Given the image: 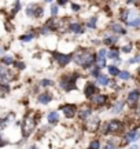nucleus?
I'll list each match as a JSON object with an SVG mask.
<instances>
[{"mask_svg": "<svg viewBox=\"0 0 140 149\" xmlns=\"http://www.w3.org/2000/svg\"><path fill=\"white\" fill-rule=\"evenodd\" d=\"M44 1H47V3H49V1H52V0H44Z\"/></svg>", "mask_w": 140, "mask_h": 149, "instance_id": "obj_39", "label": "nucleus"}, {"mask_svg": "<svg viewBox=\"0 0 140 149\" xmlns=\"http://www.w3.org/2000/svg\"><path fill=\"white\" fill-rule=\"evenodd\" d=\"M130 1H135V0H128V3H130Z\"/></svg>", "mask_w": 140, "mask_h": 149, "instance_id": "obj_40", "label": "nucleus"}, {"mask_svg": "<svg viewBox=\"0 0 140 149\" xmlns=\"http://www.w3.org/2000/svg\"><path fill=\"white\" fill-rule=\"evenodd\" d=\"M51 100H52V95L49 94V93H44V94H41V95L38 97V102L40 104H49L51 102Z\"/></svg>", "mask_w": 140, "mask_h": 149, "instance_id": "obj_8", "label": "nucleus"}, {"mask_svg": "<svg viewBox=\"0 0 140 149\" xmlns=\"http://www.w3.org/2000/svg\"><path fill=\"white\" fill-rule=\"evenodd\" d=\"M75 64L80 65V66H84V68H89L93 62H95V55L91 54L89 51L86 50H78L77 53L74 54V58Z\"/></svg>", "mask_w": 140, "mask_h": 149, "instance_id": "obj_1", "label": "nucleus"}, {"mask_svg": "<svg viewBox=\"0 0 140 149\" xmlns=\"http://www.w3.org/2000/svg\"><path fill=\"white\" fill-rule=\"evenodd\" d=\"M92 74H93V76H99V74H100V66H97V68H95V70H92Z\"/></svg>", "mask_w": 140, "mask_h": 149, "instance_id": "obj_30", "label": "nucleus"}, {"mask_svg": "<svg viewBox=\"0 0 140 149\" xmlns=\"http://www.w3.org/2000/svg\"><path fill=\"white\" fill-rule=\"evenodd\" d=\"M16 66V68H22V69H23V68H25V65L23 64H21V62H15V64H14Z\"/></svg>", "mask_w": 140, "mask_h": 149, "instance_id": "obj_31", "label": "nucleus"}, {"mask_svg": "<svg viewBox=\"0 0 140 149\" xmlns=\"http://www.w3.org/2000/svg\"><path fill=\"white\" fill-rule=\"evenodd\" d=\"M3 64L5 65H11V64H14V58L12 57H10V55H7V57H3Z\"/></svg>", "mask_w": 140, "mask_h": 149, "instance_id": "obj_20", "label": "nucleus"}, {"mask_svg": "<svg viewBox=\"0 0 140 149\" xmlns=\"http://www.w3.org/2000/svg\"><path fill=\"white\" fill-rule=\"evenodd\" d=\"M33 37H34V35H33V33H29V35L21 36V40L22 42H30V40H33Z\"/></svg>", "mask_w": 140, "mask_h": 149, "instance_id": "obj_21", "label": "nucleus"}, {"mask_svg": "<svg viewBox=\"0 0 140 149\" xmlns=\"http://www.w3.org/2000/svg\"><path fill=\"white\" fill-rule=\"evenodd\" d=\"M103 149H115V148H114V145H106Z\"/></svg>", "mask_w": 140, "mask_h": 149, "instance_id": "obj_36", "label": "nucleus"}, {"mask_svg": "<svg viewBox=\"0 0 140 149\" xmlns=\"http://www.w3.org/2000/svg\"><path fill=\"white\" fill-rule=\"evenodd\" d=\"M107 55H108V58H111V59H118L119 53L117 51V50H111V51H108L107 53Z\"/></svg>", "mask_w": 140, "mask_h": 149, "instance_id": "obj_19", "label": "nucleus"}, {"mask_svg": "<svg viewBox=\"0 0 140 149\" xmlns=\"http://www.w3.org/2000/svg\"><path fill=\"white\" fill-rule=\"evenodd\" d=\"M97 62H99V66H100V68H103V66L106 65V59H104V57H99Z\"/></svg>", "mask_w": 140, "mask_h": 149, "instance_id": "obj_27", "label": "nucleus"}, {"mask_svg": "<svg viewBox=\"0 0 140 149\" xmlns=\"http://www.w3.org/2000/svg\"><path fill=\"white\" fill-rule=\"evenodd\" d=\"M122 107H124V102H118V104L115 105V108H114V112L117 113L118 111H121V109H122Z\"/></svg>", "mask_w": 140, "mask_h": 149, "instance_id": "obj_28", "label": "nucleus"}, {"mask_svg": "<svg viewBox=\"0 0 140 149\" xmlns=\"http://www.w3.org/2000/svg\"><path fill=\"white\" fill-rule=\"evenodd\" d=\"M117 42V37H107V39H104V44H113V43Z\"/></svg>", "mask_w": 140, "mask_h": 149, "instance_id": "obj_26", "label": "nucleus"}, {"mask_svg": "<svg viewBox=\"0 0 140 149\" xmlns=\"http://www.w3.org/2000/svg\"><path fill=\"white\" fill-rule=\"evenodd\" d=\"M96 79H97V83L102 84V86H107L108 83H110V80H108L107 76H103V74H99Z\"/></svg>", "mask_w": 140, "mask_h": 149, "instance_id": "obj_12", "label": "nucleus"}, {"mask_svg": "<svg viewBox=\"0 0 140 149\" xmlns=\"http://www.w3.org/2000/svg\"><path fill=\"white\" fill-rule=\"evenodd\" d=\"M108 73L111 74V76H118L119 74V70H118V68L117 66H108Z\"/></svg>", "mask_w": 140, "mask_h": 149, "instance_id": "obj_18", "label": "nucleus"}, {"mask_svg": "<svg viewBox=\"0 0 140 149\" xmlns=\"http://www.w3.org/2000/svg\"><path fill=\"white\" fill-rule=\"evenodd\" d=\"M128 24H129V26H139L140 25V17L132 15V19L128 21Z\"/></svg>", "mask_w": 140, "mask_h": 149, "instance_id": "obj_14", "label": "nucleus"}, {"mask_svg": "<svg viewBox=\"0 0 140 149\" xmlns=\"http://www.w3.org/2000/svg\"><path fill=\"white\" fill-rule=\"evenodd\" d=\"M78 116H80L81 119H88V117L91 116V109H84V111H81L80 113H78Z\"/></svg>", "mask_w": 140, "mask_h": 149, "instance_id": "obj_16", "label": "nucleus"}, {"mask_svg": "<svg viewBox=\"0 0 140 149\" xmlns=\"http://www.w3.org/2000/svg\"><path fill=\"white\" fill-rule=\"evenodd\" d=\"M106 50H100V51H99V57H104V55H106Z\"/></svg>", "mask_w": 140, "mask_h": 149, "instance_id": "obj_32", "label": "nucleus"}, {"mask_svg": "<svg viewBox=\"0 0 140 149\" xmlns=\"http://www.w3.org/2000/svg\"><path fill=\"white\" fill-rule=\"evenodd\" d=\"M70 31L74 33H81L82 32V28H81L80 24H71V25H70Z\"/></svg>", "mask_w": 140, "mask_h": 149, "instance_id": "obj_15", "label": "nucleus"}, {"mask_svg": "<svg viewBox=\"0 0 140 149\" xmlns=\"http://www.w3.org/2000/svg\"><path fill=\"white\" fill-rule=\"evenodd\" d=\"M58 120H59V113H58V112H51L48 115V122L51 123V124L56 123Z\"/></svg>", "mask_w": 140, "mask_h": 149, "instance_id": "obj_10", "label": "nucleus"}, {"mask_svg": "<svg viewBox=\"0 0 140 149\" xmlns=\"http://www.w3.org/2000/svg\"><path fill=\"white\" fill-rule=\"evenodd\" d=\"M96 87L92 84V83H88V84L85 86V95L86 97H89V98H92V97L96 94Z\"/></svg>", "mask_w": 140, "mask_h": 149, "instance_id": "obj_6", "label": "nucleus"}, {"mask_svg": "<svg viewBox=\"0 0 140 149\" xmlns=\"http://www.w3.org/2000/svg\"><path fill=\"white\" fill-rule=\"evenodd\" d=\"M130 149H139V146H137V145H132V146H130Z\"/></svg>", "mask_w": 140, "mask_h": 149, "instance_id": "obj_37", "label": "nucleus"}, {"mask_svg": "<svg viewBox=\"0 0 140 149\" xmlns=\"http://www.w3.org/2000/svg\"><path fill=\"white\" fill-rule=\"evenodd\" d=\"M139 97H140V91H137V90L130 91L129 95H128V102L129 104H136L137 100H139Z\"/></svg>", "mask_w": 140, "mask_h": 149, "instance_id": "obj_7", "label": "nucleus"}, {"mask_svg": "<svg viewBox=\"0 0 140 149\" xmlns=\"http://www.w3.org/2000/svg\"><path fill=\"white\" fill-rule=\"evenodd\" d=\"M89 149H100V142L99 141H92L89 144Z\"/></svg>", "mask_w": 140, "mask_h": 149, "instance_id": "obj_23", "label": "nucleus"}, {"mask_svg": "<svg viewBox=\"0 0 140 149\" xmlns=\"http://www.w3.org/2000/svg\"><path fill=\"white\" fill-rule=\"evenodd\" d=\"M71 8H73V10H74V11H78V10H80V6L73 4V6H71Z\"/></svg>", "mask_w": 140, "mask_h": 149, "instance_id": "obj_35", "label": "nucleus"}, {"mask_svg": "<svg viewBox=\"0 0 140 149\" xmlns=\"http://www.w3.org/2000/svg\"><path fill=\"white\" fill-rule=\"evenodd\" d=\"M140 135L137 131H130L128 135H126V142H132V141H136V139L139 138Z\"/></svg>", "mask_w": 140, "mask_h": 149, "instance_id": "obj_11", "label": "nucleus"}, {"mask_svg": "<svg viewBox=\"0 0 140 149\" xmlns=\"http://www.w3.org/2000/svg\"><path fill=\"white\" fill-rule=\"evenodd\" d=\"M129 15H130L129 11H128V10H124V11H122V14H121V19H122V21H128Z\"/></svg>", "mask_w": 140, "mask_h": 149, "instance_id": "obj_24", "label": "nucleus"}, {"mask_svg": "<svg viewBox=\"0 0 140 149\" xmlns=\"http://www.w3.org/2000/svg\"><path fill=\"white\" fill-rule=\"evenodd\" d=\"M66 3H67V0H58V4H60V6H65Z\"/></svg>", "mask_w": 140, "mask_h": 149, "instance_id": "obj_34", "label": "nucleus"}, {"mask_svg": "<svg viewBox=\"0 0 140 149\" xmlns=\"http://www.w3.org/2000/svg\"><path fill=\"white\" fill-rule=\"evenodd\" d=\"M51 14H52V15H56V14H58V7H56V6H52V7H51Z\"/></svg>", "mask_w": 140, "mask_h": 149, "instance_id": "obj_29", "label": "nucleus"}, {"mask_svg": "<svg viewBox=\"0 0 140 149\" xmlns=\"http://www.w3.org/2000/svg\"><path fill=\"white\" fill-rule=\"evenodd\" d=\"M60 86H62V88L66 91H70V90H74L75 88V76L74 77H71V79H63L60 81Z\"/></svg>", "mask_w": 140, "mask_h": 149, "instance_id": "obj_3", "label": "nucleus"}, {"mask_svg": "<svg viewBox=\"0 0 140 149\" xmlns=\"http://www.w3.org/2000/svg\"><path fill=\"white\" fill-rule=\"evenodd\" d=\"M122 51H124V53H129V51H130V47H129V46H125V47L122 48Z\"/></svg>", "mask_w": 140, "mask_h": 149, "instance_id": "obj_33", "label": "nucleus"}, {"mask_svg": "<svg viewBox=\"0 0 140 149\" xmlns=\"http://www.w3.org/2000/svg\"><path fill=\"white\" fill-rule=\"evenodd\" d=\"M106 101H107V97H106V95H102V94L92 97V102H93V104H97V105H103V104H104Z\"/></svg>", "mask_w": 140, "mask_h": 149, "instance_id": "obj_9", "label": "nucleus"}, {"mask_svg": "<svg viewBox=\"0 0 140 149\" xmlns=\"http://www.w3.org/2000/svg\"><path fill=\"white\" fill-rule=\"evenodd\" d=\"M122 128V123L119 122V120H110V122L107 123V131H110V133H117V131H119Z\"/></svg>", "mask_w": 140, "mask_h": 149, "instance_id": "obj_4", "label": "nucleus"}, {"mask_svg": "<svg viewBox=\"0 0 140 149\" xmlns=\"http://www.w3.org/2000/svg\"><path fill=\"white\" fill-rule=\"evenodd\" d=\"M29 149H37V146H36V145H32V146H30Z\"/></svg>", "mask_w": 140, "mask_h": 149, "instance_id": "obj_38", "label": "nucleus"}, {"mask_svg": "<svg viewBox=\"0 0 140 149\" xmlns=\"http://www.w3.org/2000/svg\"><path fill=\"white\" fill-rule=\"evenodd\" d=\"M63 113L66 117H73L75 115V107L74 105H65L63 107Z\"/></svg>", "mask_w": 140, "mask_h": 149, "instance_id": "obj_5", "label": "nucleus"}, {"mask_svg": "<svg viewBox=\"0 0 140 149\" xmlns=\"http://www.w3.org/2000/svg\"><path fill=\"white\" fill-rule=\"evenodd\" d=\"M96 21H97V18H96V17H92L91 19L88 21V28H91V29H93V28L96 26V25H95V24H96Z\"/></svg>", "mask_w": 140, "mask_h": 149, "instance_id": "obj_22", "label": "nucleus"}, {"mask_svg": "<svg viewBox=\"0 0 140 149\" xmlns=\"http://www.w3.org/2000/svg\"><path fill=\"white\" fill-rule=\"evenodd\" d=\"M118 77L121 80H129L130 79V73L129 72H126V70H122V72H119Z\"/></svg>", "mask_w": 140, "mask_h": 149, "instance_id": "obj_17", "label": "nucleus"}, {"mask_svg": "<svg viewBox=\"0 0 140 149\" xmlns=\"http://www.w3.org/2000/svg\"><path fill=\"white\" fill-rule=\"evenodd\" d=\"M55 57V61L58 62V64L60 65V66H65V65H67L71 61V55H66V54H59V53H55L54 54Z\"/></svg>", "mask_w": 140, "mask_h": 149, "instance_id": "obj_2", "label": "nucleus"}, {"mask_svg": "<svg viewBox=\"0 0 140 149\" xmlns=\"http://www.w3.org/2000/svg\"><path fill=\"white\" fill-rule=\"evenodd\" d=\"M110 29L114 31V32H117V33H122V35L125 33L124 28L121 26V25H118V24H113V25H110Z\"/></svg>", "mask_w": 140, "mask_h": 149, "instance_id": "obj_13", "label": "nucleus"}, {"mask_svg": "<svg viewBox=\"0 0 140 149\" xmlns=\"http://www.w3.org/2000/svg\"><path fill=\"white\" fill-rule=\"evenodd\" d=\"M52 84H54V81H52V80H49V79L41 80V86H44V87H48V86H52Z\"/></svg>", "mask_w": 140, "mask_h": 149, "instance_id": "obj_25", "label": "nucleus"}]
</instances>
